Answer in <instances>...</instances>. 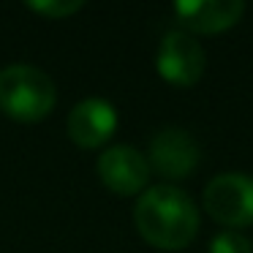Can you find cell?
Returning a JSON list of instances; mask_svg holds the SVG:
<instances>
[{
	"label": "cell",
	"instance_id": "5",
	"mask_svg": "<svg viewBox=\"0 0 253 253\" xmlns=\"http://www.w3.org/2000/svg\"><path fill=\"white\" fill-rule=\"evenodd\" d=\"M199 144L185 128H161L150 142V171L164 180H185L199 166Z\"/></svg>",
	"mask_w": 253,
	"mask_h": 253
},
{
	"label": "cell",
	"instance_id": "10",
	"mask_svg": "<svg viewBox=\"0 0 253 253\" xmlns=\"http://www.w3.org/2000/svg\"><path fill=\"white\" fill-rule=\"evenodd\" d=\"M210 253H253V245L240 231H220L210 242Z\"/></svg>",
	"mask_w": 253,
	"mask_h": 253
},
{
	"label": "cell",
	"instance_id": "7",
	"mask_svg": "<svg viewBox=\"0 0 253 253\" xmlns=\"http://www.w3.org/2000/svg\"><path fill=\"white\" fill-rule=\"evenodd\" d=\"M66 131L77 147L95 150L117 131V109L106 98H84L68 112Z\"/></svg>",
	"mask_w": 253,
	"mask_h": 253
},
{
	"label": "cell",
	"instance_id": "2",
	"mask_svg": "<svg viewBox=\"0 0 253 253\" xmlns=\"http://www.w3.org/2000/svg\"><path fill=\"white\" fill-rule=\"evenodd\" d=\"M57 87L52 77L30 63L0 68V112L17 123H39L55 109Z\"/></svg>",
	"mask_w": 253,
	"mask_h": 253
},
{
	"label": "cell",
	"instance_id": "4",
	"mask_svg": "<svg viewBox=\"0 0 253 253\" xmlns=\"http://www.w3.org/2000/svg\"><path fill=\"white\" fill-rule=\"evenodd\" d=\"M155 68L161 79L174 87H193L204 77L207 68V52L204 46L185 30H171L161 39Z\"/></svg>",
	"mask_w": 253,
	"mask_h": 253
},
{
	"label": "cell",
	"instance_id": "6",
	"mask_svg": "<svg viewBox=\"0 0 253 253\" xmlns=\"http://www.w3.org/2000/svg\"><path fill=\"white\" fill-rule=\"evenodd\" d=\"M98 177L117 196H136L147 191L150 164L131 144H112L98 155Z\"/></svg>",
	"mask_w": 253,
	"mask_h": 253
},
{
	"label": "cell",
	"instance_id": "9",
	"mask_svg": "<svg viewBox=\"0 0 253 253\" xmlns=\"http://www.w3.org/2000/svg\"><path fill=\"white\" fill-rule=\"evenodd\" d=\"M82 0H33L28 3L30 11L41 14L46 19H63V17H71V14L82 11Z\"/></svg>",
	"mask_w": 253,
	"mask_h": 253
},
{
	"label": "cell",
	"instance_id": "8",
	"mask_svg": "<svg viewBox=\"0 0 253 253\" xmlns=\"http://www.w3.org/2000/svg\"><path fill=\"white\" fill-rule=\"evenodd\" d=\"M245 14L242 0H182L174 3V17L185 33L215 36L234 28Z\"/></svg>",
	"mask_w": 253,
	"mask_h": 253
},
{
	"label": "cell",
	"instance_id": "3",
	"mask_svg": "<svg viewBox=\"0 0 253 253\" xmlns=\"http://www.w3.org/2000/svg\"><path fill=\"white\" fill-rule=\"evenodd\" d=\"M202 207L215 223L229 231H240L253 226V177L242 171L215 174L204 185Z\"/></svg>",
	"mask_w": 253,
	"mask_h": 253
},
{
	"label": "cell",
	"instance_id": "1",
	"mask_svg": "<svg viewBox=\"0 0 253 253\" xmlns=\"http://www.w3.org/2000/svg\"><path fill=\"white\" fill-rule=\"evenodd\" d=\"M133 223L147 245L158 251H182L199 234V207L182 188L161 182L136 199Z\"/></svg>",
	"mask_w": 253,
	"mask_h": 253
}]
</instances>
